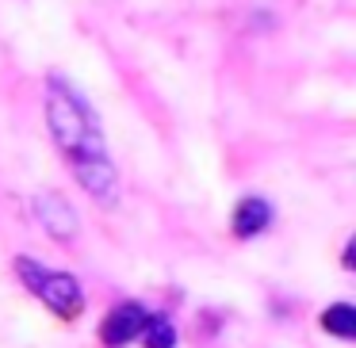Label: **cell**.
<instances>
[{"instance_id":"3","label":"cell","mask_w":356,"mask_h":348,"mask_svg":"<svg viewBox=\"0 0 356 348\" xmlns=\"http://www.w3.org/2000/svg\"><path fill=\"white\" fill-rule=\"evenodd\" d=\"M31 207H35V218L42 222V230H47L54 241L70 245V241L77 238V210H73V203L65 199V195H58V192H39Z\"/></svg>"},{"instance_id":"6","label":"cell","mask_w":356,"mask_h":348,"mask_svg":"<svg viewBox=\"0 0 356 348\" xmlns=\"http://www.w3.org/2000/svg\"><path fill=\"white\" fill-rule=\"evenodd\" d=\"M138 337L146 348H177V329H172V322L165 314H149Z\"/></svg>"},{"instance_id":"2","label":"cell","mask_w":356,"mask_h":348,"mask_svg":"<svg viewBox=\"0 0 356 348\" xmlns=\"http://www.w3.org/2000/svg\"><path fill=\"white\" fill-rule=\"evenodd\" d=\"M16 272H19V279L27 283V291H31L39 302H47L58 317H77L81 314L85 295H81V283L70 276V272L42 268L39 260H31V256H19Z\"/></svg>"},{"instance_id":"1","label":"cell","mask_w":356,"mask_h":348,"mask_svg":"<svg viewBox=\"0 0 356 348\" xmlns=\"http://www.w3.org/2000/svg\"><path fill=\"white\" fill-rule=\"evenodd\" d=\"M47 126L58 154L81 180V188L104 207L119 203V172L108 154V142H104L100 119L88 108L85 96L62 77L47 81Z\"/></svg>"},{"instance_id":"4","label":"cell","mask_w":356,"mask_h":348,"mask_svg":"<svg viewBox=\"0 0 356 348\" xmlns=\"http://www.w3.org/2000/svg\"><path fill=\"white\" fill-rule=\"evenodd\" d=\"M146 317H149V314L142 310V302H123V306L108 310V317L100 322V340H104L108 348L131 345V340H138Z\"/></svg>"},{"instance_id":"5","label":"cell","mask_w":356,"mask_h":348,"mask_svg":"<svg viewBox=\"0 0 356 348\" xmlns=\"http://www.w3.org/2000/svg\"><path fill=\"white\" fill-rule=\"evenodd\" d=\"M268 222H272V207L264 199H257V195H245V199L234 207V218H230L238 238H257Z\"/></svg>"},{"instance_id":"7","label":"cell","mask_w":356,"mask_h":348,"mask_svg":"<svg viewBox=\"0 0 356 348\" xmlns=\"http://www.w3.org/2000/svg\"><path fill=\"white\" fill-rule=\"evenodd\" d=\"M322 329L333 333V337H341V340H353V337H356V310L348 306V302L330 306V310L322 314Z\"/></svg>"}]
</instances>
